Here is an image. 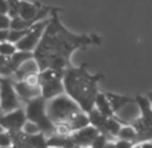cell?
<instances>
[{
    "label": "cell",
    "instance_id": "obj_17",
    "mask_svg": "<svg viewBox=\"0 0 152 148\" xmlns=\"http://www.w3.org/2000/svg\"><path fill=\"white\" fill-rule=\"evenodd\" d=\"M27 139H28V144L30 148H49L47 145V137L39 132L37 135H27Z\"/></svg>",
    "mask_w": 152,
    "mask_h": 148
},
{
    "label": "cell",
    "instance_id": "obj_2",
    "mask_svg": "<svg viewBox=\"0 0 152 148\" xmlns=\"http://www.w3.org/2000/svg\"><path fill=\"white\" fill-rule=\"evenodd\" d=\"M104 78V74H90L88 65L82 63L80 66H70L63 70L62 82L65 94L74 100L80 109L89 113L94 108V100L98 94V82Z\"/></svg>",
    "mask_w": 152,
    "mask_h": 148
},
{
    "label": "cell",
    "instance_id": "obj_21",
    "mask_svg": "<svg viewBox=\"0 0 152 148\" xmlns=\"http://www.w3.org/2000/svg\"><path fill=\"white\" fill-rule=\"evenodd\" d=\"M22 131H23V133H26V135H37V133H39V128H38L37 125H35L34 122H31V121H28L27 120L26 122H24V125H23V128H22Z\"/></svg>",
    "mask_w": 152,
    "mask_h": 148
},
{
    "label": "cell",
    "instance_id": "obj_1",
    "mask_svg": "<svg viewBox=\"0 0 152 148\" xmlns=\"http://www.w3.org/2000/svg\"><path fill=\"white\" fill-rule=\"evenodd\" d=\"M61 10L53 7L42 38L32 51L39 71L45 69L63 71L72 66V55L74 51L101 45L102 40L97 34H74L67 30L59 19Z\"/></svg>",
    "mask_w": 152,
    "mask_h": 148
},
{
    "label": "cell",
    "instance_id": "obj_15",
    "mask_svg": "<svg viewBox=\"0 0 152 148\" xmlns=\"http://www.w3.org/2000/svg\"><path fill=\"white\" fill-rule=\"evenodd\" d=\"M66 124L69 125L72 133L75 131H78V129H81V128H85V127L89 125V117H88V113L80 111L75 116H73Z\"/></svg>",
    "mask_w": 152,
    "mask_h": 148
},
{
    "label": "cell",
    "instance_id": "obj_13",
    "mask_svg": "<svg viewBox=\"0 0 152 148\" xmlns=\"http://www.w3.org/2000/svg\"><path fill=\"white\" fill-rule=\"evenodd\" d=\"M30 58H32V53H30V51H20V50H18L16 53H14V54L8 58L7 67L10 69V71H11L12 74H14L15 71H16L20 66H22V63H24L27 59H30Z\"/></svg>",
    "mask_w": 152,
    "mask_h": 148
},
{
    "label": "cell",
    "instance_id": "obj_12",
    "mask_svg": "<svg viewBox=\"0 0 152 148\" xmlns=\"http://www.w3.org/2000/svg\"><path fill=\"white\" fill-rule=\"evenodd\" d=\"M105 96L108 98V101H109L110 108L115 112V114L117 112H120L124 106L129 105V104H135V98H131L128 96H120V94H116V93H109V92L105 93Z\"/></svg>",
    "mask_w": 152,
    "mask_h": 148
},
{
    "label": "cell",
    "instance_id": "obj_4",
    "mask_svg": "<svg viewBox=\"0 0 152 148\" xmlns=\"http://www.w3.org/2000/svg\"><path fill=\"white\" fill-rule=\"evenodd\" d=\"M80 106L67 94H61L51 100L46 101V112L54 124L67 122L73 116L80 112Z\"/></svg>",
    "mask_w": 152,
    "mask_h": 148
},
{
    "label": "cell",
    "instance_id": "obj_8",
    "mask_svg": "<svg viewBox=\"0 0 152 148\" xmlns=\"http://www.w3.org/2000/svg\"><path fill=\"white\" fill-rule=\"evenodd\" d=\"M26 121H27V117H26V112H24L23 106L15 109V111L0 114V127L7 132L22 131Z\"/></svg>",
    "mask_w": 152,
    "mask_h": 148
},
{
    "label": "cell",
    "instance_id": "obj_9",
    "mask_svg": "<svg viewBox=\"0 0 152 148\" xmlns=\"http://www.w3.org/2000/svg\"><path fill=\"white\" fill-rule=\"evenodd\" d=\"M97 136H98L97 129L89 124V125L85 127V128H81V129H78V131L73 132L72 140H73V144L77 145V147L89 148L90 144L93 143V140Z\"/></svg>",
    "mask_w": 152,
    "mask_h": 148
},
{
    "label": "cell",
    "instance_id": "obj_19",
    "mask_svg": "<svg viewBox=\"0 0 152 148\" xmlns=\"http://www.w3.org/2000/svg\"><path fill=\"white\" fill-rule=\"evenodd\" d=\"M16 51H18V48H16V46H15V43L8 42V40L0 42V55H4V57L10 58Z\"/></svg>",
    "mask_w": 152,
    "mask_h": 148
},
{
    "label": "cell",
    "instance_id": "obj_7",
    "mask_svg": "<svg viewBox=\"0 0 152 148\" xmlns=\"http://www.w3.org/2000/svg\"><path fill=\"white\" fill-rule=\"evenodd\" d=\"M47 20H49V18L45 19V20H40V22L35 23L34 26L30 29V31L27 32L20 40H18V42L15 43V46H16L18 50H20V51H30V53L34 51L35 47H37L38 43H39L40 38H42L43 31H45V29H46Z\"/></svg>",
    "mask_w": 152,
    "mask_h": 148
},
{
    "label": "cell",
    "instance_id": "obj_18",
    "mask_svg": "<svg viewBox=\"0 0 152 148\" xmlns=\"http://www.w3.org/2000/svg\"><path fill=\"white\" fill-rule=\"evenodd\" d=\"M117 139L121 140H128V141H132L135 144V140H136V131L131 124H125L120 128V132L117 135Z\"/></svg>",
    "mask_w": 152,
    "mask_h": 148
},
{
    "label": "cell",
    "instance_id": "obj_26",
    "mask_svg": "<svg viewBox=\"0 0 152 148\" xmlns=\"http://www.w3.org/2000/svg\"><path fill=\"white\" fill-rule=\"evenodd\" d=\"M137 148H152V141H144L137 144Z\"/></svg>",
    "mask_w": 152,
    "mask_h": 148
},
{
    "label": "cell",
    "instance_id": "obj_29",
    "mask_svg": "<svg viewBox=\"0 0 152 148\" xmlns=\"http://www.w3.org/2000/svg\"><path fill=\"white\" fill-rule=\"evenodd\" d=\"M0 131H3V128H1V127H0Z\"/></svg>",
    "mask_w": 152,
    "mask_h": 148
},
{
    "label": "cell",
    "instance_id": "obj_11",
    "mask_svg": "<svg viewBox=\"0 0 152 148\" xmlns=\"http://www.w3.org/2000/svg\"><path fill=\"white\" fill-rule=\"evenodd\" d=\"M35 73H39V67H38L37 61H35L34 57H32V58H30V59H27L24 63H22V66L12 74V80L14 81H23L27 75L35 74Z\"/></svg>",
    "mask_w": 152,
    "mask_h": 148
},
{
    "label": "cell",
    "instance_id": "obj_6",
    "mask_svg": "<svg viewBox=\"0 0 152 148\" xmlns=\"http://www.w3.org/2000/svg\"><path fill=\"white\" fill-rule=\"evenodd\" d=\"M18 108H22V101L15 92L14 80L0 78V112L7 113Z\"/></svg>",
    "mask_w": 152,
    "mask_h": 148
},
{
    "label": "cell",
    "instance_id": "obj_28",
    "mask_svg": "<svg viewBox=\"0 0 152 148\" xmlns=\"http://www.w3.org/2000/svg\"><path fill=\"white\" fill-rule=\"evenodd\" d=\"M147 98H148V100H149V103H151V105H152V90L147 93Z\"/></svg>",
    "mask_w": 152,
    "mask_h": 148
},
{
    "label": "cell",
    "instance_id": "obj_24",
    "mask_svg": "<svg viewBox=\"0 0 152 148\" xmlns=\"http://www.w3.org/2000/svg\"><path fill=\"white\" fill-rule=\"evenodd\" d=\"M10 26H11V18L8 15L0 14V31L10 30Z\"/></svg>",
    "mask_w": 152,
    "mask_h": 148
},
{
    "label": "cell",
    "instance_id": "obj_22",
    "mask_svg": "<svg viewBox=\"0 0 152 148\" xmlns=\"http://www.w3.org/2000/svg\"><path fill=\"white\" fill-rule=\"evenodd\" d=\"M0 147L7 148V147H12V140L11 136L7 131H0Z\"/></svg>",
    "mask_w": 152,
    "mask_h": 148
},
{
    "label": "cell",
    "instance_id": "obj_3",
    "mask_svg": "<svg viewBox=\"0 0 152 148\" xmlns=\"http://www.w3.org/2000/svg\"><path fill=\"white\" fill-rule=\"evenodd\" d=\"M24 112H26V117L28 121L34 122L35 125L39 128L46 137L54 135L55 132V124L50 120L46 112V100L42 96L35 97L32 100L27 101L24 104Z\"/></svg>",
    "mask_w": 152,
    "mask_h": 148
},
{
    "label": "cell",
    "instance_id": "obj_25",
    "mask_svg": "<svg viewBox=\"0 0 152 148\" xmlns=\"http://www.w3.org/2000/svg\"><path fill=\"white\" fill-rule=\"evenodd\" d=\"M0 14L8 15V1L7 0H0Z\"/></svg>",
    "mask_w": 152,
    "mask_h": 148
},
{
    "label": "cell",
    "instance_id": "obj_16",
    "mask_svg": "<svg viewBox=\"0 0 152 148\" xmlns=\"http://www.w3.org/2000/svg\"><path fill=\"white\" fill-rule=\"evenodd\" d=\"M47 145L49 148H70L73 147L72 135L70 136H59V135H51L47 137Z\"/></svg>",
    "mask_w": 152,
    "mask_h": 148
},
{
    "label": "cell",
    "instance_id": "obj_5",
    "mask_svg": "<svg viewBox=\"0 0 152 148\" xmlns=\"http://www.w3.org/2000/svg\"><path fill=\"white\" fill-rule=\"evenodd\" d=\"M62 75H63V71H58V70H54V69H45V70L39 71L40 96L46 101L65 93Z\"/></svg>",
    "mask_w": 152,
    "mask_h": 148
},
{
    "label": "cell",
    "instance_id": "obj_27",
    "mask_svg": "<svg viewBox=\"0 0 152 148\" xmlns=\"http://www.w3.org/2000/svg\"><path fill=\"white\" fill-rule=\"evenodd\" d=\"M104 148H115V140H112V141H108Z\"/></svg>",
    "mask_w": 152,
    "mask_h": 148
},
{
    "label": "cell",
    "instance_id": "obj_23",
    "mask_svg": "<svg viewBox=\"0 0 152 148\" xmlns=\"http://www.w3.org/2000/svg\"><path fill=\"white\" fill-rule=\"evenodd\" d=\"M7 1H8V16H18V6H19L20 0H7Z\"/></svg>",
    "mask_w": 152,
    "mask_h": 148
},
{
    "label": "cell",
    "instance_id": "obj_14",
    "mask_svg": "<svg viewBox=\"0 0 152 148\" xmlns=\"http://www.w3.org/2000/svg\"><path fill=\"white\" fill-rule=\"evenodd\" d=\"M94 109H97L102 116L108 117V119L116 117L115 112H113L112 108H110V104H109V101H108V98H106L105 93L98 92V94L96 96V100H94Z\"/></svg>",
    "mask_w": 152,
    "mask_h": 148
},
{
    "label": "cell",
    "instance_id": "obj_10",
    "mask_svg": "<svg viewBox=\"0 0 152 148\" xmlns=\"http://www.w3.org/2000/svg\"><path fill=\"white\" fill-rule=\"evenodd\" d=\"M14 88L22 104H26L27 101L40 96V86L28 85L24 81H14Z\"/></svg>",
    "mask_w": 152,
    "mask_h": 148
},
{
    "label": "cell",
    "instance_id": "obj_20",
    "mask_svg": "<svg viewBox=\"0 0 152 148\" xmlns=\"http://www.w3.org/2000/svg\"><path fill=\"white\" fill-rule=\"evenodd\" d=\"M108 141H112V140H109L106 136H104V135H100L98 133V136L96 137L94 140H93V143L90 144L89 148H104L106 145V143Z\"/></svg>",
    "mask_w": 152,
    "mask_h": 148
}]
</instances>
